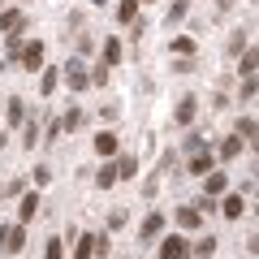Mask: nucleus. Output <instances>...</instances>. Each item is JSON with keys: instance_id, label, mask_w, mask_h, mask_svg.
<instances>
[{"instance_id": "20", "label": "nucleus", "mask_w": 259, "mask_h": 259, "mask_svg": "<svg viewBox=\"0 0 259 259\" xmlns=\"http://www.w3.org/2000/svg\"><path fill=\"white\" fill-rule=\"evenodd\" d=\"M95 186H100V190H108V186H117V164H104L100 173H95Z\"/></svg>"}, {"instance_id": "31", "label": "nucleus", "mask_w": 259, "mask_h": 259, "mask_svg": "<svg viewBox=\"0 0 259 259\" xmlns=\"http://www.w3.org/2000/svg\"><path fill=\"white\" fill-rule=\"evenodd\" d=\"M0 194H5V186H0Z\"/></svg>"}, {"instance_id": "19", "label": "nucleus", "mask_w": 259, "mask_h": 259, "mask_svg": "<svg viewBox=\"0 0 259 259\" xmlns=\"http://www.w3.org/2000/svg\"><path fill=\"white\" fill-rule=\"evenodd\" d=\"M121 177H139V160H134V156H121L117 160V182H121Z\"/></svg>"}, {"instance_id": "24", "label": "nucleus", "mask_w": 259, "mask_h": 259, "mask_svg": "<svg viewBox=\"0 0 259 259\" xmlns=\"http://www.w3.org/2000/svg\"><path fill=\"white\" fill-rule=\"evenodd\" d=\"M56 82H61V74H56V69H44V78H39V91L52 95V91H56Z\"/></svg>"}, {"instance_id": "22", "label": "nucleus", "mask_w": 259, "mask_h": 259, "mask_svg": "<svg viewBox=\"0 0 259 259\" xmlns=\"http://www.w3.org/2000/svg\"><path fill=\"white\" fill-rule=\"evenodd\" d=\"M117 18L121 22H134V18H139V0H121V5H117Z\"/></svg>"}, {"instance_id": "11", "label": "nucleus", "mask_w": 259, "mask_h": 259, "mask_svg": "<svg viewBox=\"0 0 259 259\" xmlns=\"http://www.w3.org/2000/svg\"><path fill=\"white\" fill-rule=\"evenodd\" d=\"M95 151H100V156H117V134H112V130H100V134H95Z\"/></svg>"}, {"instance_id": "18", "label": "nucleus", "mask_w": 259, "mask_h": 259, "mask_svg": "<svg viewBox=\"0 0 259 259\" xmlns=\"http://www.w3.org/2000/svg\"><path fill=\"white\" fill-rule=\"evenodd\" d=\"M5 112H9V125H22L26 121V104L22 100H5Z\"/></svg>"}, {"instance_id": "28", "label": "nucleus", "mask_w": 259, "mask_h": 259, "mask_svg": "<svg viewBox=\"0 0 259 259\" xmlns=\"http://www.w3.org/2000/svg\"><path fill=\"white\" fill-rule=\"evenodd\" d=\"M65 255V238H48V259H61Z\"/></svg>"}, {"instance_id": "14", "label": "nucleus", "mask_w": 259, "mask_h": 259, "mask_svg": "<svg viewBox=\"0 0 259 259\" xmlns=\"http://www.w3.org/2000/svg\"><path fill=\"white\" fill-rule=\"evenodd\" d=\"M199 221H203L199 207H177V225H182V229H199Z\"/></svg>"}, {"instance_id": "25", "label": "nucleus", "mask_w": 259, "mask_h": 259, "mask_svg": "<svg viewBox=\"0 0 259 259\" xmlns=\"http://www.w3.org/2000/svg\"><path fill=\"white\" fill-rule=\"evenodd\" d=\"M78 125H82V112H78V108H69V112L61 117V134H65V130H78Z\"/></svg>"}, {"instance_id": "7", "label": "nucleus", "mask_w": 259, "mask_h": 259, "mask_svg": "<svg viewBox=\"0 0 259 259\" xmlns=\"http://www.w3.org/2000/svg\"><path fill=\"white\" fill-rule=\"evenodd\" d=\"M160 233H164V216H160V212H151L147 221L139 225V242H156Z\"/></svg>"}, {"instance_id": "12", "label": "nucleus", "mask_w": 259, "mask_h": 259, "mask_svg": "<svg viewBox=\"0 0 259 259\" xmlns=\"http://www.w3.org/2000/svg\"><path fill=\"white\" fill-rule=\"evenodd\" d=\"M35 212H39V194L30 190L26 199H22V207H18V225H26V221H35Z\"/></svg>"}, {"instance_id": "29", "label": "nucleus", "mask_w": 259, "mask_h": 259, "mask_svg": "<svg viewBox=\"0 0 259 259\" xmlns=\"http://www.w3.org/2000/svg\"><path fill=\"white\" fill-rule=\"evenodd\" d=\"M48 182H52V168L39 164V168H35V186H48Z\"/></svg>"}, {"instance_id": "30", "label": "nucleus", "mask_w": 259, "mask_h": 259, "mask_svg": "<svg viewBox=\"0 0 259 259\" xmlns=\"http://www.w3.org/2000/svg\"><path fill=\"white\" fill-rule=\"evenodd\" d=\"M177 18H186V0H177L173 9H168V26H173V22H177Z\"/></svg>"}, {"instance_id": "26", "label": "nucleus", "mask_w": 259, "mask_h": 259, "mask_svg": "<svg viewBox=\"0 0 259 259\" xmlns=\"http://www.w3.org/2000/svg\"><path fill=\"white\" fill-rule=\"evenodd\" d=\"M22 143L35 151V143H39V121H26V134H22Z\"/></svg>"}, {"instance_id": "27", "label": "nucleus", "mask_w": 259, "mask_h": 259, "mask_svg": "<svg viewBox=\"0 0 259 259\" xmlns=\"http://www.w3.org/2000/svg\"><path fill=\"white\" fill-rule=\"evenodd\" d=\"M173 52H177V56L186 61V56L194 52V39H186V35H182V39H173Z\"/></svg>"}, {"instance_id": "4", "label": "nucleus", "mask_w": 259, "mask_h": 259, "mask_svg": "<svg viewBox=\"0 0 259 259\" xmlns=\"http://www.w3.org/2000/svg\"><path fill=\"white\" fill-rule=\"evenodd\" d=\"M18 61H22V69H26V74L44 69V44H39V39H35V44H26V48L18 52Z\"/></svg>"}, {"instance_id": "15", "label": "nucleus", "mask_w": 259, "mask_h": 259, "mask_svg": "<svg viewBox=\"0 0 259 259\" xmlns=\"http://www.w3.org/2000/svg\"><path fill=\"white\" fill-rule=\"evenodd\" d=\"M255 65H259V52H255V48H246L242 61H238V74H242V78H255Z\"/></svg>"}, {"instance_id": "9", "label": "nucleus", "mask_w": 259, "mask_h": 259, "mask_svg": "<svg viewBox=\"0 0 259 259\" xmlns=\"http://www.w3.org/2000/svg\"><path fill=\"white\" fill-rule=\"evenodd\" d=\"M95 238L100 233H78L74 238V259H95Z\"/></svg>"}, {"instance_id": "6", "label": "nucleus", "mask_w": 259, "mask_h": 259, "mask_svg": "<svg viewBox=\"0 0 259 259\" xmlns=\"http://www.w3.org/2000/svg\"><path fill=\"white\" fill-rule=\"evenodd\" d=\"M0 30H5V35H22V30H26V13L22 9H5L0 13Z\"/></svg>"}, {"instance_id": "5", "label": "nucleus", "mask_w": 259, "mask_h": 259, "mask_svg": "<svg viewBox=\"0 0 259 259\" xmlns=\"http://www.w3.org/2000/svg\"><path fill=\"white\" fill-rule=\"evenodd\" d=\"M212 164H216L212 147H203V151H194V156H190V164H186V173H194V177H207V173H212Z\"/></svg>"}, {"instance_id": "21", "label": "nucleus", "mask_w": 259, "mask_h": 259, "mask_svg": "<svg viewBox=\"0 0 259 259\" xmlns=\"http://www.w3.org/2000/svg\"><path fill=\"white\" fill-rule=\"evenodd\" d=\"M238 151H242V139L233 134V139H225V143H221V151H216V156H221V160H233Z\"/></svg>"}, {"instance_id": "32", "label": "nucleus", "mask_w": 259, "mask_h": 259, "mask_svg": "<svg viewBox=\"0 0 259 259\" xmlns=\"http://www.w3.org/2000/svg\"><path fill=\"white\" fill-rule=\"evenodd\" d=\"M139 5H143V0H139Z\"/></svg>"}, {"instance_id": "10", "label": "nucleus", "mask_w": 259, "mask_h": 259, "mask_svg": "<svg viewBox=\"0 0 259 259\" xmlns=\"http://www.w3.org/2000/svg\"><path fill=\"white\" fill-rule=\"evenodd\" d=\"M104 69H112V65H121V39L117 35H108V39H104Z\"/></svg>"}, {"instance_id": "2", "label": "nucleus", "mask_w": 259, "mask_h": 259, "mask_svg": "<svg viewBox=\"0 0 259 259\" xmlns=\"http://www.w3.org/2000/svg\"><path fill=\"white\" fill-rule=\"evenodd\" d=\"M160 259H190V242H186L182 233H168V238L160 242Z\"/></svg>"}, {"instance_id": "23", "label": "nucleus", "mask_w": 259, "mask_h": 259, "mask_svg": "<svg viewBox=\"0 0 259 259\" xmlns=\"http://www.w3.org/2000/svg\"><path fill=\"white\" fill-rule=\"evenodd\" d=\"M238 139L242 143H255V117H242L238 121Z\"/></svg>"}, {"instance_id": "16", "label": "nucleus", "mask_w": 259, "mask_h": 259, "mask_svg": "<svg viewBox=\"0 0 259 259\" xmlns=\"http://www.w3.org/2000/svg\"><path fill=\"white\" fill-rule=\"evenodd\" d=\"M221 212L229 216V221H238V216L246 212V203H242V194H229V199H225V203H221Z\"/></svg>"}, {"instance_id": "13", "label": "nucleus", "mask_w": 259, "mask_h": 259, "mask_svg": "<svg viewBox=\"0 0 259 259\" xmlns=\"http://www.w3.org/2000/svg\"><path fill=\"white\" fill-rule=\"evenodd\" d=\"M203 186H207V199H212V194H225V190H229V177H225V173H216V168H212V173L203 177Z\"/></svg>"}, {"instance_id": "17", "label": "nucleus", "mask_w": 259, "mask_h": 259, "mask_svg": "<svg viewBox=\"0 0 259 259\" xmlns=\"http://www.w3.org/2000/svg\"><path fill=\"white\" fill-rule=\"evenodd\" d=\"M190 255H199V259H212V255H216V238H212V233H207V238H199V242L190 246Z\"/></svg>"}, {"instance_id": "3", "label": "nucleus", "mask_w": 259, "mask_h": 259, "mask_svg": "<svg viewBox=\"0 0 259 259\" xmlns=\"http://www.w3.org/2000/svg\"><path fill=\"white\" fill-rule=\"evenodd\" d=\"M65 82H69V91H87V87H91L87 65L82 61H69V65H65Z\"/></svg>"}, {"instance_id": "1", "label": "nucleus", "mask_w": 259, "mask_h": 259, "mask_svg": "<svg viewBox=\"0 0 259 259\" xmlns=\"http://www.w3.org/2000/svg\"><path fill=\"white\" fill-rule=\"evenodd\" d=\"M22 246H26V229L22 225H5L0 229V255H18Z\"/></svg>"}, {"instance_id": "8", "label": "nucleus", "mask_w": 259, "mask_h": 259, "mask_svg": "<svg viewBox=\"0 0 259 259\" xmlns=\"http://www.w3.org/2000/svg\"><path fill=\"white\" fill-rule=\"evenodd\" d=\"M194 108H199V100H194V95H182V100H177L173 121H177V125H190V121H194Z\"/></svg>"}]
</instances>
